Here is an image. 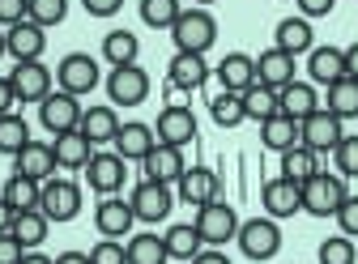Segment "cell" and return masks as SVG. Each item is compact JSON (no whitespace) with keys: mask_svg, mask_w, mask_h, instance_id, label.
<instances>
[{"mask_svg":"<svg viewBox=\"0 0 358 264\" xmlns=\"http://www.w3.org/2000/svg\"><path fill=\"white\" fill-rule=\"evenodd\" d=\"M171 38H175V52H192V56H205L213 43H217V17L209 9H184L171 26Z\"/></svg>","mask_w":358,"mask_h":264,"instance_id":"1","label":"cell"},{"mask_svg":"<svg viewBox=\"0 0 358 264\" xmlns=\"http://www.w3.org/2000/svg\"><path fill=\"white\" fill-rule=\"evenodd\" d=\"M192 226H196V235H201L205 247H227L239 235V213L217 196V200H209V205L196 209V222Z\"/></svg>","mask_w":358,"mask_h":264,"instance_id":"2","label":"cell"},{"mask_svg":"<svg viewBox=\"0 0 358 264\" xmlns=\"http://www.w3.org/2000/svg\"><path fill=\"white\" fill-rule=\"evenodd\" d=\"M239 251L248 260H273L282 251V226L273 222V217H248V222H239V235H235Z\"/></svg>","mask_w":358,"mask_h":264,"instance_id":"3","label":"cell"},{"mask_svg":"<svg viewBox=\"0 0 358 264\" xmlns=\"http://www.w3.org/2000/svg\"><path fill=\"white\" fill-rule=\"evenodd\" d=\"M128 205H132V217H137V222H145V226H158V222H166V217H171V209H175V188H171V184L141 179L137 188H132Z\"/></svg>","mask_w":358,"mask_h":264,"instance_id":"4","label":"cell"},{"mask_svg":"<svg viewBox=\"0 0 358 264\" xmlns=\"http://www.w3.org/2000/svg\"><path fill=\"white\" fill-rule=\"evenodd\" d=\"M345 196H350V192H345V179H341V175L320 170V175H311V179L303 184V213H311V217H333Z\"/></svg>","mask_w":358,"mask_h":264,"instance_id":"5","label":"cell"},{"mask_svg":"<svg viewBox=\"0 0 358 264\" xmlns=\"http://www.w3.org/2000/svg\"><path fill=\"white\" fill-rule=\"evenodd\" d=\"M107 98L111 107H141L150 98V73L141 64H120L107 77Z\"/></svg>","mask_w":358,"mask_h":264,"instance_id":"6","label":"cell"},{"mask_svg":"<svg viewBox=\"0 0 358 264\" xmlns=\"http://www.w3.org/2000/svg\"><path fill=\"white\" fill-rule=\"evenodd\" d=\"M56 85L64 94H90V90H99V60L94 56H85V52H69L60 64H56Z\"/></svg>","mask_w":358,"mask_h":264,"instance_id":"7","label":"cell"},{"mask_svg":"<svg viewBox=\"0 0 358 264\" xmlns=\"http://www.w3.org/2000/svg\"><path fill=\"white\" fill-rule=\"evenodd\" d=\"M341 137H345V132H341V119L333 115V111H311L303 124H299V145H307L311 154H333L337 145H341Z\"/></svg>","mask_w":358,"mask_h":264,"instance_id":"8","label":"cell"},{"mask_svg":"<svg viewBox=\"0 0 358 264\" xmlns=\"http://www.w3.org/2000/svg\"><path fill=\"white\" fill-rule=\"evenodd\" d=\"M38 209L48 213V222H73V217L81 213V188H77L73 179H60V175H52V179L43 184Z\"/></svg>","mask_w":358,"mask_h":264,"instance_id":"9","label":"cell"},{"mask_svg":"<svg viewBox=\"0 0 358 264\" xmlns=\"http://www.w3.org/2000/svg\"><path fill=\"white\" fill-rule=\"evenodd\" d=\"M52 81H56V73L48 64H38V60H22L9 73V85H13L17 103H43L52 94Z\"/></svg>","mask_w":358,"mask_h":264,"instance_id":"10","label":"cell"},{"mask_svg":"<svg viewBox=\"0 0 358 264\" xmlns=\"http://www.w3.org/2000/svg\"><path fill=\"white\" fill-rule=\"evenodd\" d=\"M81 103H77V94H64V90H52L48 98L38 103V124L52 132V137H60V132H73L77 124H81Z\"/></svg>","mask_w":358,"mask_h":264,"instance_id":"11","label":"cell"},{"mask_svg":"<svg viewBox=\"0 0 358 264\" xmlns=\"http://www.w3.org/2000/svg\"><path fill=\"white\" fill-rule=\"evenodd\" d=\"M124 179H128V166H124V158L115 149L111 154H94L85 162V184H90V192H99V196H120Z\"/></svg>","mask_w":358,"mask_h":264,"instance_id":"12","label":"cell"},{"mask_svg":"<svg viewBox=\"0 0 358 264\" xmlns=\"http://www.w3.org/2000/svg\"><path fill=\"white\" fill-rule=\"evenodd\" d=\"M154 132H158V141H162V145H175V149L192 145V137H196V115H192V107H184V103L162 107Z\"/></svg>","mask_w":358,"mask_h":264,"instance_id":"13","label":"cell"},{"mask_svg":"<svg viewBox=\"0 0 358 264\" xmlns=\"http://www.w3.org/2000/svg\"><path fill=\"white\" fill-rule=\"evenodd\" d=\"M217 192H222V179L209 170V166H188L184 175H179V184H175V200H184V205H209V200H217Z\"/></svg>","mask_w":358,"mask_h":264,"instance_id":"14","label":"cell"},{"mask_svg":"<svg viewBox=\"0 0 358 264\" xmlns=\"http://www.w3.org/2000/svg\"><path fill=\"white\" fill-rule=\"evenodd\" d=\"M260 205H264V213L273 217V222L294 217V213H303V188L278 175V179H268V184L260 188Z\"/></svg>","mask_w":358,"mask_h":264,"instance_id":"15","label":"cell"},{"mask_svg":"<svg viewBox=\"0 0 358 264\" xmlns=\"http://www.w3.org/2000/svg\"><path fill=\"white\" fill-rule=\"evenodd\" d=\"M205 81H209L205 56H192V52H175L171 56V64H166V85H171V90L192 94V90H201Z\"/></svg>","mask_w":358,"mask_h":264,"instance_id":"16","label":"cell"},{"mask_svg":"<svg viewBox=\"0 0 358 264\" xmlns=\"http://www.w3.org/2000/svg\"><path fill=\"white\" fill-rule=\"evenodd\" d=\"M141 166H145V179H154V184H179V175L188 170V162H184V149H175V145H154L145 158H141Z\"/></svg>","mask_w":358,"mask_h":264,"instance_id":"17","label":"cell"},{"mask_svg":"<svg viewBox=\"0 0 358 264\" xmlns=\"http://www.w3.org/2000/svg\"><path fill=\"white\" fill-rule=\"evenodd\" d=\"M13 166H17L13 175H26V179H34V184H48L52 175L60 170V166H56V149H52L48 141H30V145L13 158Z\"/></svg>","mask_w":358,"mask_h":264,"instance_id":"18","label":"cell"},{"mask_svg":"<svg viewBox=\"0 0 358 264\" xmlns=\"http://www.w3.org/2000/svg\"><path fill=\"white\" fill-rule=\"evenodd\" d=\"M115 154L124 158V162H141L154 145H158V132L150 128V124H141V119H132V124H120V132H115Z\"/></svg>","mask_w":358,"mask_h":264,"instance_id":"19","label":"cell"},{"mask_svg":"<svg viewBox=\"0 0 358 264\" xmlns=\"http://www.w3.org/2000/svg\"><path fill=\"white\" fill-rule=\"evenodd\" d=\"M5 38H9V56L22 64V60H38L43 52H48V30H43L38 22H17V26H9L5 30Z\"/></svg>","mask_w":358,"mask_h":264,"instance_id":"20","label":"cell"},{"mask_svg":"<svg viewBox=\"0 0 358 264\" xmlns=\"http://www.w3.org/2000/svg\"><path fill=\"white\" fill-rule=\"evenodd\" d=\"M132 205L128 200H120V196H103L99 200V209H94V226H99V235L103 239H120V235H132Z\"/></svg>","mask_w":358,"mask_h":264,"instance_id":"21","label":"cell"},{"mask_svg":"<svg viewBox=\"0 0 358 264\" xmlns=\"http://www.w3.org/2000/svg\"><path fill=\"white\" fill-rule=\"evenodd\" d=\"M278 103H282V115H290L294 124H303L311 111H320V107H324L320 94H316V85H311V81H299V77L278 90Z\"/></svg>","mask_w":358,"mask_h":264,"instance_id":"22","label":"cell"},{"mask_svg":"<svg viewBox=\"0 0 358 264\" xmlns=\"http://www.w3.org/2000/svg\"><path fill=\"white\" fill-rule=\"evenodd\" d=\"M307 77L311 85H333L345 77V47H311L307 52Z\"/></svg>","mask_w":358,"mask_h":264,"instance_id":"23","label":"cell"},{"mask_svg":"<svg viewBox=\"0 0 358 264\" xmlns=\"http://www.w3.org/2000/svg\"><path fill=\"white\" fill-rule=\"evenodd\" d=\"M256 81L268 85V90H282V85L294 81V56H286L282 47H268L256 56Z\"/></svg>","mask_w":358,"mask_h":264,"instance_id":"24","label":"cell"},{"mask_svg":"<svg viewBox=\"0 0 358 264\" xmlns=\"http://www.w3.org/2000/svg\"><path fill=\"white\" fill-rule=\"evenodd\" d=\"M52 149H56V166H64V170H85V162L94 158V145H90V137L81 128L60 132V137L52 141Z\"/></svg>","mask_w":358,"mask_h":264,"instance_id":"25","label":"cell"},{"mask_svg":"<svg viewBox=\"0 0 358 264\" xmlns=\"http://www.w3.org/2000/svg\"><path fill=\"white\" fill-rule=\"evenodd\" d=\"M273 47H282L286 56H307L311 47H316V30H311V22L307 17H282L278 22V43Z\"/></svg>","mask_w":358,"mask_h":264,"instance_id":"26","label":"cell"},{"mask_svg":"<svg viewBox=\"0 0 358 264\" xmlns=\"http://www.w3.org/2000/svg\"><path fill=\"white\" fill-rule=\"evenodd\" d=\"M217 81H222V90L243 94L248 85H256V56H248V52H231L227 60L217 64Z\"/></svg>","mask_w":358,"mask_h":264,"instance_id":"27","label":"cell"},{"mask_svg":"<svg viewBox=\"0 0 358 264\" xmlns=\"http://www.w3.org/2000/svg\"><path fill=\"white\" fill-rule=\"evenodd\" d=\"M77 128L90 137V145H107V141H115V132H120V115H115L111 103L107 107H85Z\"/></svg>","mask_w":358,"mask_h":264,"instance_id":"28","label":"cell"},{"mask_svg":"<svg viewBox=\"0 0 358 264\" xmlns=\"http://www.w3.org/2000/svg\"><path fill=\"white\" fill-rule=\"evenodd\" d=\"M282 158V179H290V184H307L311 175H320V154H311L307 145H290L286 154H278Z\"/></svg>","mask_w":358,"mask_h":264,"instance_id":"29","label":"cell"},{"mask_svg":"<svg viewBox=\"0 0 358 264\" xmlns=\"http://www.w3.org/2000/svg\"><path fill=\"white\" fill-rule=\"evenodd\" d=\"M260 145L264 149H273V154H286L290 145H299V124L290 119V115H268L264 124H260Z\"/></svg>","mask_w":358,"mask_h":264,"instance_id":"30","label":"cell"},{"mask_svg":"<svg viewBox=\"0 0 358 264\" xmlns=\"http://www.w3.org/2000/svg\"><path fill=\"white\" fill-rule=\"evenodd\" d=\"M324 111H333L341 124L345 119H358V81L354 77H341V81H333V85H324Z\"/></svg>","mask_w":358,"mask_h":264,"instance_id":"31","label":"cell"},{"mask_svg":"<svg viewBox=\"0 0 358 264\" xmlns=\"http://www.w3.org/2000/svg\"><path fill=\"white\" fill-rule=\"evenodd\" d=\"M48 213H43V209H22V213H13V235H17V243L26 247V251H34L43 239H48Z\"/></svg>","mask_w":358,"mask_h":264,"instance_id":"32","label":"cell"},{"mask_svg":"<svg viewBox=\"0 0 358 264\" xmlns=\"http://www.w3.org/2000/svg\"><path fill=\"white\" fill-rule=\"evenodd\" d=\"M137 56H141L137 34H132V30H107V38H103V60H107L111 68H120V64H137Z\"/></svg>","mask_w":358,"mask_h":264,"instance_id":"33","label":"cell"},{"mask_svg":"<svg viewBox=\"0 0 358 264\" xmlns=\"http://www.w3.org/2000/svg\"><path fill=\"white\" fill-rule=\"evenodd\" d=\"M162 243H166V256H171V260H184V264H188V260H192V256L205 247L192 222H179V226H171V230L162 235Z\"/></svg>","mask_w":358,"mask_h":264,"instance_id":"34","label":"cell"},{"mask_svg":"<svg viewBox=\"0 0 358 264\" xmlns=\"http://www.w3.org/2000/svg\"><path fill=\"white\" fill-rule=\"evenodd\" d=\"M124 256H128V264H166L171 260L162 235H132L124 243Z\"/></svg>","mask_w":358,"mask_h":264,"instance_id":"35","label":"cell"},{"mask_svg":"<svg viewBox=\"0 0 358 264\" xmlns=\"http://www.w3.org/2000/svg\"><path fill=\"white\" fill-rule=\"evenodd\" d=\"M34 137H30V124L17 115V111H9V115H0V154H9V158H17L26 145H30Z\"/></svg>","mask_w":358,"mask_h":264,"instance_id":"36","label":"cell"},{"mask_svg":"<svg viewBox=\"0 0 358 264\" xmlns=\"http://www.w3.org/2000/svg\"><path fill=\"white\" fill-rule=\"evenodd\" d=\"M243 111H248V119H256V124H264L268 115H278L282 111V103H278V90H268V85H248L243 90Z\"/></svg>","mask_w":358,"mask_h":264,"instance_id":"37","label":"cell"},{"mask_svg":"<svg viewBox=\"0 0 358 264\" xmlns=\"http://www.w3.org/2000/svg\"><path fill=\"white\" fill-rule=\"evenodd\" d=\"M209 115H213L217 128H239V124L248 119V111H243V94H231V90L213 94V98H209Z\"/></svg>","mask_w":358,"mask_h":264,"instance_id":"38","label":"cell"},{"mask_svg":"<svg viewBox=\"0 0 358 264\" xmlns=\"http://www.w3.org/2000/svg\"><path fill=\"white\" fill-rule=\"evenodd\" d=\"M0 196H5L17 213L22 209H38V196H43V184H34V179H26V175H13V179L5 184V192H0Z\"/></svg>","mask_w":358,"mask_h":264,"instance_id":"39","label":"cell"},{"mask_svg":"<svg viewBox=\"0 0 358 264\" xmlns=\"http://www.w3.org/2000/svg\"><path fill=\"white\" fill-rule=\"evenodd\" d=\"M179 13H184L179 0H141V22L154 26V30H171Z\"/></svg>","mask_w":358,"mask_h":264,"instance_id":"40","label":"cell"},{"mask_svg":"<svg viewBox=\"0 0 358 264\" xmlns=\"http://www.w3.org/2000/svg\"><path fill=\"white\" fill-rule=\"evenodd\" d=\"M316 256H320V264H358V247H354L350 235H333V239H324Z\"/></svg>","mask_w":358,"mask_h":264,"instance_id":"41","label":"cell"},{"mask_svg":"<svg viewBox=\"0 0 358 264\" xmlns=\"http://www.w3.org/2000/svg\"><path fill=\"white\" fill-rule=\"evenodd\" d=\"M69 17V0H30V22H38L43 30L60 26Z\"/></svg>","mask_w":358,"mask_h":264,"instance_id":"42","label":"cell"},{"mask_svg":"<svg viewBox=\"0 0 358 264\" xmlns=\"http://www.w3.org/2000/svg\"><path fill=\"white\" fill-rule=\"evenodd\" d=\"M333 162H337L341 179H358V132L354 137H341V145L333 149Z\"/></svg>","mask_w":358,"mask_h":264,"instance_id":"43","label":"cell"},{"mask_svg":"<svg viewBox=\"0 0 358 264\" xmlns=\"http://www.w3.org/2000/svg\"><path fill=\"white\" fill-rule=\"evenodd\" d=\"M90 264H128L124 243L120 239H99L94 247H90Z\"/></svg>","mask_w":358,"mask_h":264,"instance_id":"44","label":"cell"},{"mask_svg":"<svg viewBox=\"0 0 358 264\" xmlns=\"http://www.w3.org/2000/svg\"><path fill=\"white\" fill-rule=\"evenodd\" d=\"M333 217H337V226H341V235L358 239V196H345V200H341V209H337Z\"/></svg>","mask_w":358,"mask_h":264,"instance_id":"45","label":"cell"},{"mask_svg":"<svg viewBox=\"0 0 358 264\" xmlns=\"http://www.w3.org/2000/svg\"><path fill=\"white\" fill-rule=\"evenodd\" d=\"M30 17V0H0V26H17V22H26Z\"/></svg>","mask_w":358,"mask_h":264,"instance_id":"46","label":"cell"},{"mask_svg":"<svg viewBox=\"0 0 358 264\" xmlns=\"http://www.w3.org/2000/svg\"><path fill=\"white\" fill-rule=\"evenodd\" d=\"M22 256H26V247L17 243L13 230H5L0 235V264H22Z\"/></svg>","mask_w":358,"mask_h":264,"instance_id":"47","label":"cell"},{"mask_svg":"<svg viewBox=\"0 0 358 264\" xmlns=\"http://www.w3.org/2000/svg\"><path fill=\"white\" fill-rule=\"evenodd\" d=\"M294 5H299V17L316 22V17H329V13H333L337 0H294Z\"/></svg>","mask_w":358,"mask_h":264,"instance_id":"48","label":"cell"},{"mask_svg":"<svg viewBox=\"0 0 358 264\" xmlns=\"http://www.w3.org/2000/svg\"><path fill=\"white\" fill-rule=\"evenodd\" d=\"M81 9H85L90 17H115V13L124 9V0H81Z\"/></svg>","mask_w":358,"mask_h":264,"instance_id":"49","label":"cell"},{"mask_svg":"<svg viewBox=\"0 0 358 264\" xmlns=\"http://www.w3.org/2000/svg\"><path fill=\"white\" fill-rule=\"evenodd\" d=\"M17 107V94H13V85H9V77H0V115H9Z\"/></svg>","mask_w":358,"mask_h":264,"instance_id":"50","label":"cell"},{"mask_svg":"<svg viewBox=\"0 0 358 264\" xmlns=\"http://www.w3.org/2000/svg\"><path fill=\"white\" fill-rule=\"evenodd\" d=\"M188 264H231V256H222V251H217V247H209V251H205V247H201V251H196V256H192V260H188Z\"/></svg>","mask_w":358,"mask_h":264,"instance_id":"51","label":"cell"},{"mask_svg":"<svg viewBox=\"0 0 358 264\" xmlns=\"http://www.w3.org/2000/svg\"><path fill=\"white\" fill-rule=\"evenodd\" d=\"M345 77L358 81V43H350V47H345Z\"/></svg>","mask_w":358,"mask_h":264,"instance_id":"52","label":"cell"},{"mask_svg":"<svg viewBox=\"0 0 358 264\" xmlns=\"http://www.w3.org/2000/svg\"><path fill=\"white\" fill-rule=\"evenodd\" d=\"M13 213H17V209H13V205H9L5 196H0V235H5V230L13 226Z\"/></svg>","mask_w":358,"mask_h":264,"instance_id":"53","label":"cell"},{"mask_svg":"<svg viewBox=\"0 0 358 264\" xmlns=\"http://www.w3.org/2000/svg\"><path fill=\"white\" fill-rule=\"evenodd\" d=\"M56 264H90V251H60Z\"/></svg>","mask_w":358,"mask_h":264,"instance_id":"54","label":"cell"},{"mask_svg":"<svg viewBox=\"0 0 358 264\" xmlns=\"http://www.w3.org/2000/svg\"><path fill=\"white\" fill-rule=\"evenodd\" d=\"M22 264H56V260H52V256H43V251H26Z\"/></svg>","mask_w":358,"mask_h":264,"instance_id":"55","label":"cell"},{"mask_svg":"<svg viewBox=\"0 0 358 264\" xmlns=\"http://www.w3.org/2000/svg\"><path fill=\"white\" fill-rule=\"evenodd\" d=\"M0 56H9V38H5V30H0Z\"/></svg>","mask_w":358,"mask_h":264,"instance_id":"56","label":"cell"},{"mask_svg":"<svg viewBox=\"0 0 358 264\" xmlns=\"http://www.w3.org/2000/svg\"><path fill=\"white\" fill-rule=\"evenodd\" d=\"M192 5H196V9H209V5H213V0H192Z\"/></svg>","mask_w":358,"mask_h":264,"instance_id":"57","label":"cell"}]
</instances>
